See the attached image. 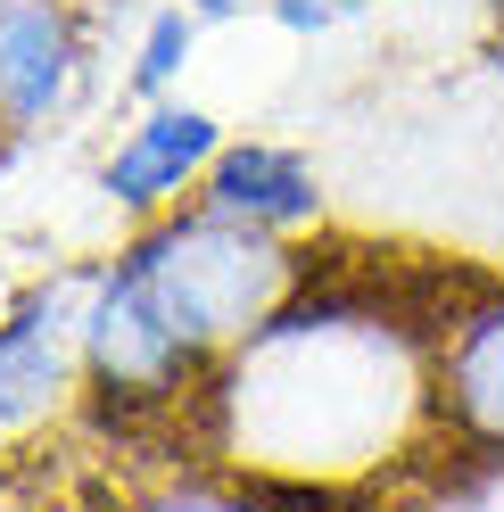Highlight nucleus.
<instances>
[{
  "mask_svg": "<svg viewBox=\"0 0 504 512\" xmlns=\"http://www.w3.org/2000/svg\"><path fill=\"white\" fill-rule=\"evenodd\" d=\"M199 207L298 248L306 232H323L331 190L314 174V157H298L290 141H224V157H215L207 182H199Z\"/></svg>",
  "mask_w": 504,
  "mask_h": 512,
  "instance_id": "8",
  "label": "nucleus"
},
{
  "mask_svg": "<svg viewBox=\"0 0 504 512\" xmlns=\"http://www.w3.org/2000/svg\"><path fill=\"white\" fill-rule=\"evenodd\" d=\"M207 413L224 430V463L348 496L364 463L438 446L430 314L381 306L372 290H339V281H306L215 372Z\"/></svg>",
  "mask_w": 504,
  "mask_h": 512,
  "instance_id": "1",
  "label": "nucleus"
},
{
  "mask_svg": "<svg viewBox=\"0 0 504 512\" xmlns=\"http://www.w3.org/2000/svg\"><path fill=\"white\" fill-rule=\"evenodd\" d=\"M199 25H232V17H248V9H273V0H182Z\"/></svg>",
  "mask_w": 504,
  "mask_h": 512,
  "instance_id": "12",
  "label": "nucleus"
},
{
  "mask_svg": "<svg viewBox=\"0 0 504 512\" xmlns=\"http://www.w3.org/2000/svg\"><path fill=\"white\" fill-rule=\"evenodd\" d=\"M430 422L463 463L504 471V281L430 306Z\"/></svg>",
  "mask_w": 504,
  "mask_h": 512,
  "instance_id": "4",
  "label": "nucleus"
},
{
  "mask_svg": "<svg viewBox=\"0 0 504 512\" xmlns=\"http://www.w3.org/2000/svg\"><path fill=\"white\" fill-rule=\"evenodd\" d=\"M224 141H232V133H224L207 108H191V100H149L133 124H124V141L108 149L100 190H108L124 215L157 223V215H174V207L199 199V182H207L215 157H224Z\"/></svg>",
  "mask_w": 504,
  "mask_h": 512,
  "instance_id": "6",
  "label": "nucleus"
},
{
  "mask_svg": "<svg viewBox=\"0 0 504 512\" xmlns=\"http://www.w3.org/2000/svg\"><path fill=\"white\" fill-rule=\"evenodd\" d=\"M191 42H199V17L182 9H157L149 17V34H141V50H133V67H124V91H133V100H166L174 91V75L191 67Z\"/></svg>",
  "mask_w": 504,
  "mask_h": 512,
  "instance_id": "10",
  "label": "nucleus"
},
{
  "mask_svg": "<svg viewBox=\"0 0 504 512\" xmlns=\"http://www.w3.org/2000/svg\"><path fill=\"white\" fill-rule=\"evenodd\" d=\"M207 389H215V364L108 256L83 281V397L100 413H116V422H157V413L207 405Z\"/></svg>",
  "mask_w": 504,
  "mask_h": 512,
  "instance_id": "3",
  "label": "nucleus"
},
{
  "mask_svg": "<svg viewBox=\"0 0 504 512\" xmlns=\"http://www.w3.org/2000/svg\"><path fill=\"white\" fill-rule=\"evenodd\" d=\"M83 281L58 273L0 314V438L50 422L83 389Z\"/></svg>",
  "mask_w": 504,
  "mask_h": 512,
  "instance_id": "5",
  "label": "nucleus"
},
{
  "mask_svg": "<svg viewBox=\"0 0 504 512\" xmlns=\"http://www.w3.org/2000/svg\"><path fill=\"white\" fill-rule=\"evenodd\" d=\"M364 9L372 0H273V25L281 34H331V25H348Z\"/></svg>",
  "mask_w": 504,
  "mask_h": 512,
  "instance_id": "11",
  "label": "nucleus"
},
{
  "mask_svg": "<svg viewBox=\"0 0 504 512\" xmlns=\"http://www.w3.org/2000/svg\"><path fill=\"white\" fill-rule=\"evenodd\" d=\"M91 58L83 0H0V133H34L75 100Z\"/></svg>",
  "mask_w": 504,
  "mask_h": 512,
  "instance_id": "7",
  "label": "nucleus"
},
{
  "mask_svg": "<svg viewBox=\"0 0 504 512\" xmlns=\"http://www.w3.org/2000/svg\"><path fill=\"white\" fill-rule=\"evenodd\" d=\"M116 265L141 281L149 306L166 314L215 372H224L240 347L314 281V265L290 240H265V232H248V223L215 215L199 199L174 207V215H157V223H141V232L116 248Z\"/></svg>",
  "mask_w": 504,
  "mask_h": 512,
  "instance_id": "2",
  "label": "nucleus"
},
{
  "mask_svg": "<svg viewBox=\"0 0 504 512\" xmlns=\"http://www.w3.org/2000/svg\"><path fill=\"white\" fill-rule=\"evenodd\" d=\"M116 512H348V496L273 479V471H240V463H207V471H174L157 488L124 496Z\"/></svg>",
  "mask_w": 504,
  "mask_h": 512,
  "instance_id": "9",
  "label": "nucleus"
},
{
  "mask_svg": "<svg viewBox=\"0 0 504 512\" xmlns=\"http://www.w3.org/2000/svg\"><path fill=\"white\" fill-rule=\"evenodd\" d=\"M488 34H496V50H504V0H488Z\"/></svg>",
  "mask_w": 504,
  "mask_h": 512,
  "instance_id": "13",
  "label": "nucleus"
}]
</instances>
